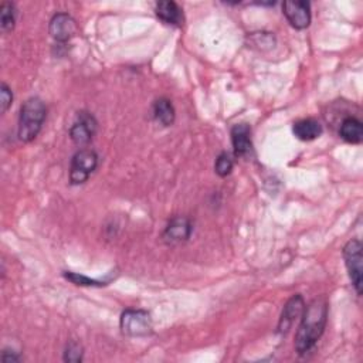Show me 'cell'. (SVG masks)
I'll use <instances>...</instances> for the list:
<instances>
[{"label": "cell", "instance_id": "5bb4252c", "mask_svg": "<svg viewBox=\"0 0 363 363\" xmlns=\"http://www.w3.org/2000/svg\"><path fill=\"white\" fill-rule=\"evenodd\" d=\"M339 135L343 141L349 144H360L363 140V127L357 118L349 116L343 119L339 130Z\"/></svg>", "mask_w": 363, "mask_h": 363}, {"label": "cell", "instance_id": "8fae6325", "mask_svg": "<svg viewBox=\"0 0 363 363\" xmlns=\"http://www.w3.org/2000/svg\"><path fill=\"white\" fill-rule=\"evenodd\" d=\"M231 144L234 148V155L238 158H246L252 154V128L249 124H237L233 127Z\"/></svg>", "mask_w": 363, "mask_h": 363}, {"label": "cell", "instance_id": "4fadbf2b", "mask_svg": "<svg viewBox=\"0 0 363 363\" xmlns=\"http://www.w3.org/2000/svg\"><path fill=\"white\" fill-rule=\"evenodd\" d=\"M156 16L165 22L166 25L172 26H182L183 25V11L179 8L178 4L172 2V0H166V2H159L155 8Z\"/></svg>", "mask_w": 363, "mask_h": 363}, {"label": "cell", "instance_id": "30bf717a", "mask_svg": "<svg viewBox=\"0 0 363 363\" xmlns=\"http://www.w3.org/2000/svg\"><path fill=\"white\" fill-rule=\"evenodd\" d=\"M304 311H305V302L300 294L290 298L283 309V314L278 322V332L283 335L288 333L293 325L295 324V321H298L302 316Z\"/></svg>", "mask_w": 363, "mask_h": 363}, {"label": "cell", "instance_id": "277c9868", "mask_svg": "<svg viewBox=\"0 0 363 363\" xmlns=\"http://www.w3.org/2000/svg\"><path fill=\"white\" fill-rule=\"evenodd\" d=\"M343 259L349 273L352 285L356 290V294H362V274H363V256H362V243L359 240H349L343 247Z\"/></svg>", "mask_w": 363, "mask_h": 363}, {"label": "cell", "instance_id": "ac0fdd59", "mask_svg": "<svg viewBox=\"0 0 363 363\" xmlns=\"http://www.w3.org/2000/svg\"><path fill=\"white\" fill-rule=\"evenodd\" d=\"M82 355H84V352H82L81 345L77 342H70L64 352V360L77 363V362L82 360Z\"/></svg>", "mask_w": 363, "mask_h": 363}, {"label": "cell", "instance_id": "9a60e30c", "mask_svg": "<svg viewBox=\"0 0 363 363\" xmlns=\"http://www.w3.org/2000/svg\"><path fill=\"white\" fill-rule=\"evenodd\" d=\"M154 116L164 127H171L175 123V108L168 98H159L154 104Z\"/></svg>", "mask_w": 363, "mask_h": 363}, {"label": "cell", "instance_id": "6da1fadb", "mask_svg": "<svg viewBox=\"0 0 363 363\" xmlns=\"http://www.w3.org/2000/svg\"><path fill=\"white\" fill-rule=\"evenodd\" d=\"M328 319V302L324 298L314 300L301 316V325L295 335L298 355H307L322 336Z\"/></svg>", "mask_w": 363, "mask_h": 363}, {"label": "cell", "instance_id": "ffe728a7", "mask_svg": "<svg viewBox=\"0 0 363 363\" xmlns=\"http://www.w3.org/2000/svg\"><path fill=\"white\" fill-rule=\"evenodd\" d=\"M12 102H13V92L6 82H2V87H0V105H2V113H5L11 108Z\"/></svg>", "mask_w": 363, "mask_h": 363}, {"label": "cell", "instance_id": "7c38bea8", "mask_svg": "<svg viewBox=\"0 0 363 363\" xmlns=\"http://www.w3.org/2000/svg\"><path fill=\"white\" fill-rule=\"evenodd\" d=\"M293 133L300 141L309 142L321 137L322 125L319 124V121L314 118H305V119L297 121L293 127Z\"/></svg>", "mask_w": 363, "mask_h": 363}, {"label": "cell", "instance_id": "d6986e66", "mask_svg": "<svg viewBox=\"0 0 363 363\" xmlns=\"http://www.w3.org/2000/svg\"><path fill=\"white\" fill-rule=\"evenodd\" d=\"M64 277L67 280H70L73 284L75 285H81V287H101V285H105V283H101V281H95V280H91L88 277H84V276H80V274H74V273H64Z\"/></svg>", "mask_w": 363, "mask_h": 363}, {"label": "cell", "instance_id": "5b68a950", "mask_svg": "<svg viewBox=\"0 0 363 363\" xmlns=\"http://www.w3.org/2000/svg\"><path fill=\"white\" fill-rule=\"evenodd\" d=\"M98 166V155L91 149L78 151L71 159L70 182L71 185H82Z\"/></svg>", "mask_w": 363, "mask_h": 363}, {"label": "cell", "instance_id": "3957f363", "mask_svg": "<svg viewBox=\"0 0 363 363\" xmlns=\"http://www.w3.org/2000/svg\"><path fill=\"white\" fill-rule=\"evenodd\" d=\"M121 329L128 336H148L154 329L152 318L144 309H127L121 315Z\"/></svg>", "mask_w": 363, "mask_h": 363}, {"label": "cell", "instance_id": "7a4b0ae2", "mask_svg": "<svg viewBox=\"0 0 363 363\" xmlns=\"http://www.w3.org/2000/svg\"><path fill=\"white\" fill-rule=\"evenodd\" d=\"M47 108L44 102L37 98H29L20 109L19 118V138L23 142H32L40 134L46 121Z\"/></svg>", "mask_w": 363, "mask_h": 363}, {"label": "cell", "instance_id": "e0dca14e", "mask_svg": "<svg viewBox=\"0 0 363 363\" xmlns=\"http://www.w3.org/2000/svg\"><path fill=\"white\" fill-rule=\"evenodd\" d=\"M233 166H234V162L231 159V156L227 154V152H223L217 156L216 159V164H214V171L221 178H226L227 175L231 173L233 171Z\"/></svg>", "mask_w": 363, "mask_h": 363}, {"label": "cell", "instance_id": "8992f818", "mask_svg": "<svg viewBox=\"0 0 363 363\" xmlns=\"http://www.w3.org/2000/svg\"><path fill=\"white\" fill-rule=\"evenodd\" d=\"M97 128H98V123L94 118V115L87 111H81L77 113L75 123L70 130V137L74 144L82 147L92 141L97 133Z\"/></svg>", "mask_w": 363, "mask_h": 363}, {"label": "cell", "instance_id": "52a82bcc", "mask_svg": "<svg viewBox=\"0 0 363 363\" xmlns=\"http://www.w3.org/2000/svg\"><path fill=\"white\" fill-rule=\"evenodd\" d=\"M283 11L287 20L294 29L304 30L311 25V6L308 2H301V0L284 2Z\"/></svg>", "mask_w": 363, "mask_h": 363}, {"label": "cell", "instance_id": "9c48e42d", "mask_svg": "<svg viewBox=\"0 0 363 363\" xmlns=\"http://www.w3.org/2000/svg\"><path fill=\"white\" fill-rule=\"evenodd\" d=\"M77 30H78V27H77L75 20L67 13H57L51 19L50 26H49V32H50L51 37L60 43H66L70 39H73L75 36Z\"/></svg>", "mask_w": 363, "mask_h": 363}, {"label": "cell", "instance_id": "2e32d148", "mask_svg": "<svg viewBox=\"0 0 363 363\" xmlns=\"http://www.w3.org/2000/svg\"><path fill=\"white\" fill-rule=\"evenodd\" d=\"M16 25V9L13 4L4 2L0 6V27L4 33H9Z\"/></svg>", "mask_w": 363, "mask_h": 363}, {"label": "cell", "instance_id": "ba28073f", "mask_svg": "<svg viewBox=\"0 0 363 363\" xmlns=\"http://www.w3.org/2000/svg\"><path fill=\"white\" fill-rule=\"evenodd\" d=\"M192 223L189 219L186 217H175L169 221V224L166 226L164 234H162V240L168 246H175V245H180L187 241L192 235Z\"/></svg>", "mask_w": 363, "mask_h": 363}]
</instances>
